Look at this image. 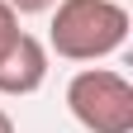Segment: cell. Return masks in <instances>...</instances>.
Instances as JSON below:
<instances>
[{
	"instance_id": "6da1fadb",
	"label": "cell",
	"mask_w": 133,
	"mask_h": 133,
	"mask_svg": "<svg viewBox=\"0 0 133 133\" xmlns=\"http://www.w3.org/2000/svg\"><path fill=\"white\" fill-rule=\"evenodd\" d=\"M128 38V10L119 0H57L48 48L66 62H100Z\"/></svg>"
},
{
	"instance_id": "7a4b0ae2",
	"label": "cell",
	"mask_w": 133,
	"mask_h": 133,
	"mask_svg": "<svg viewBox=\"0 0 133 133\" xmlns=\"http://www.w3.org/2000/svg\"><path fill=\"white\" fill-rule=\"evenodd\" d=\"M66 109L86 133H133V86L109 66H86L66 81Z\"/></svg>"
},
{
	"instance_id": "3957f363",
	"label": "cell",
	"mask_w": 133,
	"mask_h": 133,
	"mask_svg": "<svg viewBox=\"0 0 133 133\" xmlns=\"http://www.w3.org/2000/svg\"><path fill=\"white\" fill-rule=\"evenodd\" d=\"M43 81H48V48L33 33H19L14 48L0 57V95H33Z\"/></svg>"
},
{
	"instance_id": "277c9868",
	"label": "cell",
	"mask_w": 133,
	"mask_h": 133,
	"mask_svg": "<svg viewBox=\"0 0 133 133\" xmlns=\"http://www.w3.org/2000/svg\"><path fill=\"white\" fill-rule=\"evenodd\" d=\"M19 33H24V29H19V14H14L5 0H0V57L14 48V38H19Z\"/></svg>"
},
{
	"instance_id": "5b68a950",
	"label": "cell",
	"mask_w": 133,
	"mask_h": 133,
	"mask_svg": "<svg viewBox=\"0 0 133 133\" xmlns=\"http://www.w3.org/2000/svg\"><path fill=\"white\" fill-rule=\"evenodd\" d=\"M5 5H10L14 14H48L57 0H5Z\"/></svg>"
},
{
	"instance_id": "8992f818",
	"label": "cell",
	"mask_w": 133,
	"mask_h": 133,
	"mask_svg": "<svg viewBox=\"0 0 133 133\" xmlns=\"http://www.w3.org/2000/svg\"><path fill=\"white\" fill-rule=\"evenodd\" d=\"M0 133H14V119H10L5 109H0Z\"/></svg>"
}]
</instances>
